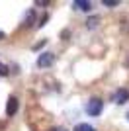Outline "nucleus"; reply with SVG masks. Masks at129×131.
<instances>
[{"mask_svg": "<svg viewBox=\"0 0 129 131\" xmlns=\"http://www.w3.org/2000/svg\"><path fill=\"white\" fill-rule=\"evenodd\" d=\"M112 100L115 102V104H125V102L129 100V90H127V88H119L117 92L113 94Z\"/></svg>", "mask_w": 129, "mask_h": 131, "instance_id": "7ed1b4c3", "label": "nucleus"}, {"mask_svg": "<svg viewBox=\"0 0 129 131\" xmlns=\"http://www.w3.org/2000/svg\"><path fill=\"white\" fill-rule=\"evenodd\" d=\"M53 61H55L53 53H43V55H39V59H37V67L39 69H47V67L53 65Z\"/></svg>", "mask_w": 129, "mask_h": 131, "instance_id": "f03ea898", "label": "nucleus"}, {"mask_svg": "<svg viewBox=\"0 0 129 131\" xmlns=\"http://www.w3.org/2000/svg\"><path fill=\"white\" fill-rule=\"evenodd\" d=\"M2 37H4V31H0V39H2Z\"/></svg>", "mask_w": 129, "mask_h": 131, "instance_id": "9b49d317", "label": "nucleus"}, {"mask_svg": "<svg viewBox=\"0 0 129 131\" xmlns=\"http://www.w3.org/2000/svg\"><path fill=\"white\" fill-rule=\"evenodd\" d=\"M43 43H45V41H39L37 45H33L31 49H33V51H39V49H41V47H43Z\"/></svg>", "mask_w": 129, "mask_h": 131, "instance_id": "1a4fd4ad", "label": "nucleus"}, {"mask_svg": "<svg viewBox=\"0 0 129 131\" xmlns=\"http://www.w3.org/2000/svg\"><path fill=\"white\" fill-rule=\"evenodd\" d=\"M127 121H129V112H127Z\"/></svg>", "mask_w": 129, "mask_h": 131, "instance_id": "f8f14e48", "label": "nucleus"}, {"mask_svg": "<svg viewBox=\"0 0 129 131\" xmlns=\"http://www.w3.org/2000/svg\"><path fill=\"white\" fill-rule=\"evenodd\" d=\"M76 8H80V10H84V12H88V10H90V8H92V4H90V2H84V0H78V2H76Z\"/></svg>", "mask_w": 129, "mask_h": 131, "instance_id": "39448f33", "label": "nucleus"}, {"mask_svg": "<svg viewBox=\"0 0 129 131\" xmlns=\"http://www.w3.org/2000/svg\"><path fill=\"white\" fill-rule=\"evenodd\" d=\"M16 112H18V98L16 96H10V98H8V104H6V114L14 115Z\"/></svg>", "mask_w": 129, "mask_h": 131, "instance_id": "20e7f679", "label": "nucleus"}, {"mask_svg": "<svg viewBox=\"0 0 129 131\" xmlns=\"http://www.w3.org/2000/svg\"><path fill=\"white\" fill-rule=\"evenodd\" d=\"M6 74H8V69H6V65L0 63V77H6Z\"/></svg>", "mask_w": 129, "mask_h": 131, "instance_id": "0eeeda50", "label": "nucleus"}, {"mask_svg": "<svg viewBox=\"0 0 129 131\" xmlns=\"http://www.w3.org/2000/svg\"><path fill=\"white\" fill-rule=\"evenodd\" d=\"M102 108H104L102 100L100 98H92L90 102H88V106H86V112H88V115H100L102 114Z\"/></svg>", "mask_w": 129, "mask_h": 131, "instance_id": "f257e3e1", "label": "nucleus"}, {"mask_svg": "<svg viewBox=\"0 0 129 131\" xmlns=\"http://www.w3.org/2000/svg\"><path fill=\"white\" fill-rule=\"evenodd\" d=\"M74 131H96V129L88 123H78V125H74Z\"/></svg>", "mask_w": 129, "mask_h": 131, "instance_id": "423d86ee", "label": "nucleus"}, {"mask_svg": "<svg viewBox=\"0 0 129 131\" xmlns=\"http://www.w3.org/2000/svg\"><path fill=\"white\" fill-rule=\"evenodd\" d=\"M117 0H104V6H117Z\"/></svg>", "mask_w": 129, "mask_h": 131, "instance_id": "6e6552de", "label": "nucleus"}, {"mask_svg": "<svg viewBox=\"0 0 129 131\" xmlns=\"http://www.w3.org/2000/svg\"><path fill=\"white\" fill-rule=\"evenodd\" d=\"M51 131H67V129H64V127H53Z\"/></svg>", "mask_w": 129, "mask_h": 131, "instance_id": "9d476101", "label": "nucleus"}]
</instances>
